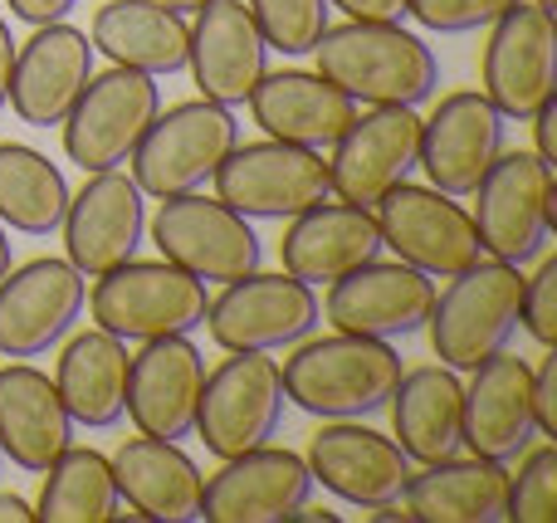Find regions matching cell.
Wrapping results in <instances>:
<instances>
[{
    "label": "cell",
    "instance_id": "6da1fadb",
    "mask_svg": "<svg viewBox=\"0 0 557 523\" xmlns=\"http://www.w3.org/2000/svg\"><path fill=\"white\" fill-rule=\"evenodd\" d=\"M318 74L367 108H421L441 88V59L401 20H343L313 45Z\"/></svg>",
    "mask_w": 557,
    "mask_h": 523
},
{
    "label": "cell",
    "instance_id": "7a4b0ae2",
    "mask_svg": "<svg viewBox=\"0 0 557 523\" xmlns=\"http://www.w3.org/2000/svg\"><path fill=\"white\" fill-rule=\"evenodd\" d=\"M401 358L382 338H357V333H333V338L294 343V358H284V401L318 421H367L386 411L396 382H401Z\"/></svg>",
    "mask_w": 557,
    "mask_h": 523
},
{
    "label": "cell",
    "instance_id": "3957f363",
    "mask_svg": "<svg viewBox=\"0 0 557 523\" xmlns=\"http://www.w3.org/2000/svg\"><path fill=\"white\" fill-rule=\"evenodd\" d=\"M523 303V270L504 260H480L470 270L450 274V289L435 294L425 333L445 368L474 372L490 352L509 348L519 328Z\"/></svg>",
    "mask_w": 557,
    "mask_h": 523
},
{
    "label": "cell",
    "instance_id": "277c9868",
    "mask_svg": "<svg viewBox=\"0 0 557 523\" xmlns=\"http://www.w3.org/2000/svg\"><path fill=\"white\" fill-rule=\"evenodd\" d=\"M94 328L113 333L123 343L172 338V333H196L206 319V284L196 274L176 270L172 260H127L117 270L98 274L88 294Z\"/></svg>",
    "mask_w": 557,
    "mask_h": 523
},
{
    "label": "cell",
    "instance_id": "5b68a950",
    "mask_svg": "<svg viewBox=\"0 0 557 523\" xmlns=\"http://www.w3.org/2000/svg\"><path fill=\"white\" fill-rule=\"evenodd\" d=\"M235 142H240V123H235L231 108L211 103V98H186V103H172L166 113H157L152 127L143 133L137 152L127 157L133 182L152 201L201 191L221 172Z\"/></svg>",
    "mask_w": 557,
    "mask_h": 523
},
{
    "label": "cell",
    "instance_id": "8992f818",
    "mask_svg": "<svg viewBox=\"0 0 557 523\" xmlns=\"http://www.w3.org/2000/svg\"><path fill=\"white\" fill-rule=\"evenodd\" d=\"M474 231L490 260L529 264L548 250L557 225V182L539 152H499L474 186Z\"/></svg>",
    "mask_w": 557,
    "mask_h": 523
},
{
    "label": "cell",
    "instance_id": "52a82bcc",
    "mask_svg": "<svg viewBox=\"0 0 557 523\" xmlns=\"http://www.w3.org/2000/svg\"><path fill=\"white\" fill-rule=\"evenodd\" d=\"M162 113V88L143 69H103L88 74V84L78 88V98L64 113V157L78 172H113L137 152L143 133L152 127V117Z\"/></svg>",
    "mask_w": 557,
    "mask_h": 523
},
{
    "label": "cell",
    "instance_id": "ba28073f",
    "mask_svg": "<svg viewBox=\"0 0 557 523\" xmlns=\"http://www.w3.org/2000/svg\"><path fill=\"white\" fill-rule=\"evenodd\" d=\"M372 215L382 231V250H392L401 264L431 274V279H450L484 260L474 215L460 206V196L401 182L372 206Z\"/></svg>",
    "mask_w": 557,
    "mask_h": 523
},
{
    "label": "cell",
    "instance_id": "9c48e42d",
    "mask_svg": "<svg viewBox=\"0 0 557 523\" xmlns=\"http://www.w3.org/2000/svg\"><path fill=\"white\" fill-rule=\"evenodd\" d=\"M206 333L221 352H278L304 343L323 323L313 284L294 274H245L206 303Z\"/></svg>",
    "mask_w": 557,
    "mask_h": 523
},
{
    "label": "cell",
    "instance_id": "30bf717a",
    "mask_svg": "<svg viewBox=\"0 0 557 523\" xmlns=\"http://www.w3.org/2000/svg\"><path fill=\"white\" fill-rule=\"evenodd\" d=\"M152 240L162 260L196 274L201 284L245 279L264 260V240L255 235V225L240 211H231L221 196L201 191L166 196L162 211L152 215Z\"/></svg>",
    "mask_w": 557,
    "mask_h": 523
},
{
    "label": "cell",
    "instance_id": "8fae6325",
    "mask_svg": "<svg viewBox=\"0 0 557 523\" xmlns=\"http://www.w3.org/2000/svg\"><path fill=\"white\" fill-rule=\"evenodd\" d=\"M278 421H284V377L270 352H231L215 372H206L191 431L215 460L270 446Z\"/></svg>",
    "mask_w": 557,
    "mask_h": 523
},
{
    "label": "cell",
    "instance_id": "7c38bea8",
    "mask_svg": "<svg viewBox=\"0 0 557 523\" xmlns=\"http://www.w3.org/2000/svg\"><path fill=\"white\" fill-rule=\"evenodd\" d=\"M215 196L245 221H294L298 211L327 201V162L313 147L294 142H235L221 172L211 176Z\"/></svg>",
    "mask_w": 557,
    "mask_h": 523
},
{
    "label": "cell",
    "instance_id": "4fadbf2b",
    "mask_svg": "<svg viewBox=\"0 0 557 523\" xmlns=\"http://www.w3.org/2000/svg\"><path fill=\"white\" fill-rule=\"evenodd\" d=\"M480 94L499 108L504 117L529 123L543 103L557 94V25L553 10L543 5H509L490 25L480 59Z\"/></svg>",
    "mask_w": 557,
    "mask_h": 523
},
{
    "label": "cell",
    "instance_id": "5bb4252c",
    "mask_svg": "<svg viewBox=\"0 0 557 523\" xmlns=\"http://www.w3.org/2000/svg\"><path fill=\"white\" fill-rule=\"evenodd\" d=\"M416 157H421V117H416V108L382 103L372 113H357L347 123V133L333 142L327 191H333V201L372 211L392 186L411 182Z\"/></svg>",
    "mask_w": 557,
    "mask_h": 523
},
{
    "label": "cell",
    "instance_id": "9a60e30c",
    "mask_svg": "<svg viewBox=\"0 0 557 523\" xmlns=\"http://www.w3.org/2000/svg\"><path fill=\"white\" fill-rule=\"evenodd\" d=\"M64 260L74 264L84 279L127 264L143 250L147 235V196L123 166L113 172H88L84 191L69 196L64 206Z\"/></svg>",
    "mask_w": 557,
    "mask_h": 523
},
{
    "label": "cell",
    "instance_id": "2e32d148",
    "mask_svg": "<svg viewBox=\"0 0 557 523\" xmlns=\"http://www.w3.org/2000/svg\"><path fill=\"white\" fill-rule=\"evenodd\" d=\"M435 303V279L411 264L392 260H372L362 270L343 274V279L327 284L323 294V319L333 323L337 333H357V338H411V333L425 328Z\"/></svg>",
    "mask_w": 557,
    "mask_h": 523
},
{
    "label": "cell",
    "instance_id": "e0dca14e",
    "mask_svg": "<svg viewBox=\"0 0 557 523\" xmlns=\"http://www.w3.org/2000/svg\"><path fill=\"white\" fill-rule=\"evenodd\" d=\"M88 284L69 260L10 264L0 279V352L5 358H39L74 333L84 319Z\"/></svg>",
    "mask_w": 557,
    "mask_h": 523
},
{
    "label": "cell",
    "instance_id": "ac0fdd59",
    "mask_svg": "<svg viewBox=\"0 0 557 523\" xmlns=\"http://www.w3.org/2000/svg\"><path fill=\"white\" fill-rule=\"evenodd\" d=\"M504 133L509 117L480 94V88H460L435 103V113L421 123V166L431 176L435 191L445 196H470L490 162L504 152Z\"/></svg>",
    "mask_w": 557,
    "mask_h": 523
},
{
    "label": "cell",
    "instance_id": "d6986e66",
    "mask_svg": "<svg viewBox=\"0 0 557 523\" xmlns=\"http://www.w3.org/2000/svg\"><path fill=\"white\" fill-rule=\"evenodd\" d=\"M539 436L533 421V368L529 358H513L509 348L490 352L474 368L460 407V446L484 460H519Z\"/></svg>",
    "mask_w": 557,
    "mask_h": 523
},
{
    "label": "cell",
    "instance_id": "ffe728a7",
    "mask_svg": "<svg viewBox=\"0 0 557 523\" xmlns=\"http://www.w3.org/2000/svg\"><path fill=\"white\" fill-rule=\"evenodd\" d=\"M313 495L308 460L278 446H255L245 456L221 460L201 485V519L206 523H284Z\"/></svg>",
    "mask_w": 557,
    "mask_h": 523
},
{
    "label": "cell",
    "instance_id": "44dd1931",
    "mask_svg": "<svg viewBox=\"0 0 557 523\" xmlns=\"http://www.w3.org/2000/svg\"><path fill=\"white\" fill-rule=\"evenodd\" d=\"M206 387V358L186 333L147 338L127 358V411L143 436L182 440L196 426V401Z\"/></svg>",
    "mask_w": 557,
    "mask_h": 523
},
{
    "label": "cell",
    "instance_id": "7402d4cb",
    "mask_svg": "<svg viewBox=\"0 0 557 523\" xmlns=\"http://www.w3.org/2000/svg\"><path fill=\"white\" fill-rule=\"evenodd\" d=\"M308 475L352 509H372L386 499H401L411 480V460L392 436L362 426V421H323L308 440Z\"/></svg>",
    "mask_w": 557,
    "mask_h": 523
},
{
    "label": "cell",
    "instance_id": "603a6c76",
    "mask_svg": "<svg viewBox=\"0 0 557 523\" xmlns=\"http://www.w3.org/2000/svg\"><path fill=\"white\" fill-rule=\"evenodd\" d=\"M186 69H191L201 98L221 108H240L255 94V84L270 74V45L245 0H211L196 10Z\"/></svg>",
    "mask_w": 557,
    "mask_h": 523
},
{
    "label": "cell",
    "instance_id": "cb8c5ba5",
    "mask_svg": "<svg viewBox=\"0 0 557 523\" xmlns=\"http://www.w3.org/2000/svg\"><path fill=\"white\" fill-rule=\"evenodd\" d=\"M94 74V39L69 20L35 25L25 45H15V74H10V103L20 123L54 127L64 123L69 103Z\"/></svg>",
    "mask_w": 557,
    "mask_h": 523
},
{
    "label": "cell",
    "instance_id": "d4e9b609",
    "mask_svg": "<svg viewBox=\"0 0 557 523\" xmlns=\"http://www.w3.org/2000/svg\"><path fill=\"white\" fill-rule=\"evenodd\" d=\"M278 260L294 279L304 284H333L343 274L362 270V264L382 260V231L367 206L347 201H318L288 221L284 240H278Z\"/></svg>",
    "mask_w": 557,
    "mask_h": 523
},
{
    "label": "cell",
    "instance_id": "484cf974",
    "mask_svg": "<svg viewBox=\"0 0 557 523\" xmlns=\"http://www.w3.org/2000/svg\"><path fill=\"white\" fill-rule=\"evenodd\" d=\"M245 103H250V117L264 137L294 142V147H313V152L333 147L337 137L347 133V123L357 117L352 98L337 84H327L323 74H308V69L264 74Z\"/></svg>",
    "mask_w": 557,
    "mask_h": 523
},
{
    "label": "cell",
    "instance_id": "4316f807",
    "mask_svg": "<svg viewBox=\"0 0 557 523\" xmlns=\"http://www.w3.org/2000/svg\"><path fill=\"white\" fill-rule=\"evenodd\" d=\"M113 485H117V499H127V509L147 523L201 519L206 475L182 450V440H157L137 431L113 456Z\"/></svg>",
    "mask_w": 557,
    "mask_h": 523
},
{
    "label": "cell",
    "instance_id": "83f0119b",
    "mask_svg": "<svg viewBox=\"0 0 557 523\" xmlns=\"http://www.w3.org/2000/svg\"><path fill=\"white\" fill-rule=\"evenodd\" d=\"M64 446H74V421L59 401L54 377L29 362L0 368V456L29 475H45Z\"/></svg>",
    "mask_w": 557,
    "mask_h": 523
},
{
    "label": "cell",
    "instance_id": "f1b7e54d",
    "mask_svg": "<svg viewBox=\"0 0 557 523\" xmlns=\"http://www.w3.org/2000/svg\"><path fill=\"white\" fill-rule=\"evenodd\" d=\"M460 407H465V382L445 362H421V368L401 372L392 401V440L406 450L416 465H435V460L460 456Z\"/></svg>",
    "mask_w": 557,
    "mask_h": 523
},
{
    "label": "cell",
    "instance_id": "f546056e",
    "mask_svg": "<svg viewBox=\"0 0 557 523\" xmlns=\"http://www.w3.org/2000/svg\"><path fill=\"white\" fill-rule=\"evenodd\" d=\"M401 505L416 523H504L509 514V470L484 456H450L406 480Z\"/></svg>",
    "mask_w": 557,
    "mask_h": 523
},
{
    "label": "cell",
    "instance_id": "4dcf8cb0",
    "mask_svg": "<svg viewBox=\"0 0 557 523\" xmlns=\"http://www.w3.org/2000/svg\"><path fill=\"white\" fill-rule=\"evenodd\" d=\"M94 49L123 69H143V74L162 78L186 69V49H191V25L182 10L162 5V0H108L94 10V29H88Z\"/></svg>",
    "mask_w": 557,
    "mask_h": 523
},
{
    "label": "cell",
    "instance_id": "1f68e13d",
    "mask_svg": "<svg viewBox=\"0 0 557 523\" xmlns=\"http://www.w3.org/2000/svg\"><path fill=\"white\" fill-rule=\"evenodd\" d=\"M127 343L103 328H88L64 343L54 368V387L69 421L88 431H108L127 411Z\"/></svg>",
    "mask_w": 557,
    "mask_h": 523
},
{
    "label": "cell",
    "instance_id": "d6a6232c",
    "mask_svg": "<svg viewBox=\"0 0 557 523\" xmlns=\"http://www.w3.org/2000/svg\"><path fill=\"white\" fill-rule=\"evenodd\" d=\"M69 206V182L45 152L0 142V225L20 235H54Z\"/></svg>",
    "mask_w": 557,
    "mask_h": 523
},
{
    "label": "cell",
    "instance_id": "836d02e7",
    "mask_svg": "<svg viewBox=\"0 0 557 523\" xmlns=\"http://www.w3.org/2000/svg\"><path fill=\"white\" fill-rule=\"evenodd\" d=\"M117 519L113 460L88 446H64L45 470L35 523H108Z\"/></svg>",
    "mask_w": 557,
    "mask_h": 523
},
{
    "label": "cell",
    "instance_id": "e575fe53",
    "mask_svg": "<svg viewBox=\"0 0 557 523\" xmlns=\"http://www.w3.org/2000/svg\"><path fill=\"white\" fill-rule=\"evenodd\" d=\"M260 25L264 45L278 49V54L298 59V54H313L318 35L327 29V0H245Z\"/></svg>",
    "mask_w": 557,
    "mask_h": 523
},
{
    "label": "cell",
    "instance_id": "d590c367",
    "mask_svg": "<svg viewBox=\"0 0 557 523\" xmlns=\"http://www.w3.org/2000/svg\"><path fill=\"white\" fill-rule=\"evenodd\" d=\"M509 523L557 519V446H529L519 456V475H509Z\"/></svg>",
    "mask_w": 557,
    "mask_h": 523
},
{
    "label": "cell",
    "instance_id": "8d00e7d4",
    "mask_svg": "<svg viewBox=\"0 0 557 523\" xmlns=\"http://www.w3.org/2000/svg\"><path fill=\"white\" fill-rule=\"evenodd\" d=\"M509 5L519 0H406V15L435 35H470V29L494 25Z\"/></svg>",
    "mask_w": 557,
    "mask_h": 523
},
{
    "label": "cell",
    "instance_id": "74e56055",
    "mask_svg": "<svg viewBox=\"0 0 557 523\" xmlns=\"http://www.w3.org/2000/svg\"><path fill=\"white\" fill-rule=\"evenodd\" d=\"M519 323L539 348H557V254H543L539 270L523 279Z\"/></svg>",
    "mask_w": 557,
    "mask_h": 523
},
{
    "label": "cell",
    "instance_id": "f35d334b",
    "mask_svg": "<svg viewBox=\"0 0 557 523\" xmlns=\"http://www.w3.org/2000/svg\"><path fill=\"white\" fill-rule=\"evenodd\" d=\"M533 421H539L543 436H557V352L553 348L533 368Z\"/></svg>",
    "mask_w": 557,
    "mask_h": 523
},
{
    "label": "cell",
    "instance_id": "ab89813d",
    "mask_svg": "<svg viewBox=\"0 0 557 523\" xmlns=\"http://www.w3.org/2000/svg\"><path fill=\"white\" fill-rule=\"evenodd\" d=\"M10 15L25 20V25H54V20H64L69 10L78 5V0H5Z\"/></svg>",
    "mask_w": 557,
    "mask_h": 523
},
{
    "label": "cell",
    "instance_id": "60d3db41",
    "mask_svg": "<svg viewBox=\"0 0 557 523\" xmlns=\"http://www.w3.org/2000/svg\"><path fill=\"white\" fill-rule=\"evenodd\" d=\"M347 20H406V0H327Z\"/></svg>",
    "mask_w": 557,
    "mask_h": 523
},
{
    "label": "cell",
    "instance_id": "b9f144b4",
    "mask_svg": "<svg viewBox=\"0 0 557 523\" xmlns=\"http://www.w3.org/2000/svg\"><path fill=\"white\" fill-rule=\"evenodd\" d=\"M533 137H539V157L553 166L557 162V94L533 113Z\"/></svg>",
    "mask_w": 557,
    "mask_h": 523
},
{
    "label": "cell",
    "instance_id": "7bdbcfd3",
    "mask_svg": "<svg viewBox=\"0 0 557 523\" xmlns=\"http://www.w3.org/2000/svg\"><path fill=\"white\" fill-rule=\"evenodd\" d=\"M15 45L20 39L10 35V25L0 20V108L10 103V74H15Z\"/></svg>",
    "mask_w": 557,
    "mask_h": 523
},
{
    "label": "cell",
    "instance_id": "ee69618b",
    "mask_svg": "<svg viewBox=\"0 0 557 523\" xmlns=\"http://www.w3.org/2000/svg\"><path fill=\"white\" fill-rule=\"evenodd\" d=\"M0 523H35V505L20 495H0Z\"/></svg>",
    "mask_w": 557,
    "mask_h": 523
},
{
    "label": "cell",
    "instance_id": "f6af8a7d",
    "mask_svg": "<svg viewBox=\"0 0 557 523\" xmlns=\"http://www.w3.org/2000/svg\"><path fill=\"white\" fill-rule=\"evenodd\" d=\"M5 270H10V235H5V225H0V279H5Z\"/></svg>",
    "mask_w": 557,
    "mask_h": 523
},
{
    "label": "cell",
    "instance_id": "bcb514c9",
    "mask_svg": "<svg viewBox=\"0 0 557 523\" xmlns=\"http://www.w3.org/2000/svg\"><path fill=\"white\" fill-rule=\"evenodd\" d=\"M162 5H172V10H182L186 15V10H201V5H211V0H162Z\"/></svg>",
    "mask_w": 557,
    "mask_h": 523
},
{
    "label": "cell",
    "instance_id": "7dc6e473",
    "mask_svg": "<svg viewBox=\"0 0 557 523\" xmlns=\"http://www.w3.org/2000/svg\"><path fill=\"white\" fill-rule=\"evenodd\" d=\"M533 5H543V10H557V0H533Z\"/></svg>",
    "mask_w": 557,
    "mask_h": 523
},
{
    "label": "cell",
    "instance_id": "c3c4849f",
    "mask_svg": "<svg viewBox=\"0 0 557 523\" xmlns=\"http://www.w3.org/2000/svg\"><path fill=\"white\" fill-rule=\"evenodd\" d=\"M0 460H5V456H0Z\"/></svg>",
    "mask_w": 557,
    "mask_h": 523
}]
</instances>
